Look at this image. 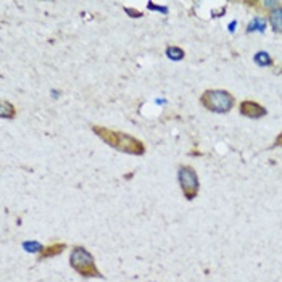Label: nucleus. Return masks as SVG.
Here are the masks:
<instances>
[{
	"instance_id": "12",
	"label": "nucleus",
	"mask_w": 282,
	"mask_h": 282,
	"mask_svg": "<svg viewBox=\"0 0 282 282\" xmlns=\"http://www.w3.org/2000/svg\"><path fill=\"white\" fill-rule=\"evenodd\" d=\"M63 250H65V244H55V245L49 247V249H45V250H44L42 258H49V256H55V255L62 253Z\"/></svg>"
},
{
	"instance_id": "9",
	"label": "nucleus",
	"mask_w": 282,
	"mask_h": 282,
	"mask_svg": "<svg viewBox=\"0 0 282 282\" xmlns=\"http://www.w3.org/2000/svg\"><path fill=\"white\" fill-rule=\"evenodd\" d=\"M266 19L261 18V17H255L253 19L250 21L249 28H247V33H253V31H260V33H265L266 31Z\"/></svg>"
},
{
	"instance_id": "1",
	"label": "nucleus",
	"mask_w": 282,
	"mask_h": 282,
	"mask_svg": "<svg viewBox=\"0 0 282 282\" xmlns=\"http://www.w3.org/2000/svg\"><path fill=\"white\" fill-rule=\"evenodd\" d=\"M92 131L105 144L119 150V152L129 153V155H144L145 153V145L140 142L139 139H135L134 135L121 133V131L103 128V126H94Z\"/></svg>"
},
{
	"instance_id": "17",
	"label": "nucleus",
	"mask_w": 282,
	"mask_h": 282,
	"mask_svg": "<svg viewBox=\"0 0 282 282\" xmlns=\"http://www.w3.org/2000/svg\"><path fill=\"white\" fill-rule=\"evenodd\" d=\"M281 74H282V66H281Z\"/></svg>"
},
{
	"instance_id": "13",
	"label": "nucleus",
	"mask_w": 282,
	"mask_h": 282,
	"mask_svg": "<svg viewBox=\"0 0 282 282\" xmlns=\"http://www.w3.org/2000/svg\"><path fill=\"white\" fill-rule=\"evenodd\" d=\"M147 7H149L150 10H157V12L163 13V15L168 13V8H166V7H160V5H155V3H152V2H149V3H147Z\"/></svg>"
},
{
	"instance_id": "16",
	"label": "nucleus",
	"mask_w": 282,
	"mask_h": 282,
	"mask_svg": "<svg viewBox=\"0 0 282 282\" xmlns=\"http://www.w3.org/2000/svg\"><path fill=\"white\" fill-rule=\"evenodd\" d=\"M235 24H237L235 21H232V23H231V26H229V31H231V33H234V29H235Z\"/></svg>"
},
{
	"instance_id": "7",
	"label": "nucleus",
	"mask_w": 282,
	"mask_h": 282,
	"mask_svg": "<svg viewBox=\"0 0 282 282\" xmlns=\"http://www.w3.org/2000/svg\"><path fill=\"white\" fill-rule=\"evenodd\" d=\"M21 247H23L24 251H28V253H40L42 255L44 250H45L44 245L37 240H24Z\"/></svg>"
},
{
	"instance_id": "15",
	"label": "nucleus",
	"mask_w": 282,
	"mask_h": 282,
	"mask_svg": "<svg viewBox=\"0 0 282 282\" xmlns=\"http://www.w3.org/2000/svg\"><path fill=\"white\" fill-rule=\"evenodd\" d=\"M273 147H282V133L276 137V142H274V145Z\"/></svg>"
},
{
	"instance_id": "10",
	"label": "nucleus",
	"mask_w": 282,
	"mask_h": 282,
	"mask_svg": "<svg viewBox=\"0 0 282 282\" xmlns=\"http://www.w3.org/2000/svg\"><path fill=\"white\" fill-rule=\"evenodd\" d=\"M255 63L258 65V66H271L273 65V58H271V55L268 52H265V50H260L258 53H255Z\"/></svg>"
},
{
	"instance_id": "2",
	"label": "nucleus",
	"mask_w": 282,
	"mask_h": 282,
	"mask_svg": "<svg viewBox=\"0 0 282 282\" xmlns=\"http://www.w3.org/2000/svg\"><path fill=\"white\" fill-rule=\"evenodd\" d=\"M200 103L213 113H228L234 107V95L228 90L210 89L201 94Z\"/></svg>"
},
{
	"instance_id": "5",
	"label": "nucleus",
	"mask_w": 282,
	"mask_h": 282,
	"mask_svg": "<svg viewBox=\"0 0 282 282\" xmlns=\"http://www.w3.org/2000/svg\"><path fill=\"white\" fill-rule=\"evenodd\" d=\"M240 115H244L247 118H251V119H258V118H263L266 116V108L261 107L260 103L253 102V100H245V102L240 103Z\"/></svg>"
},
{
	"instance_id": "6",
	"label": "nucleus",
	"mask_w": 282,
	"mask_h": 282,
	"mask_svg": "<svg viewBox=\"0 0 282 282\" xmlns=\"http://www.w3.org/2000/svg\"><path fill=\"white\" fill-rule=\"evenodd\" d=\"M268 23L274 33L278 34L282 33V5H279L278 8L271 10L268 13Z\"/></svg>"
},
{
	"instance_id": "4",
	"label": "nucleus",
	"mask_w": 282,
	"mask_h": 282,
	"mask_svg": "<svg viewBox=\"0 0 282 282\" xmlns=\"http://www.w3.org/2000/svg\"><path fill=\"white\" fill-rule=\"evenodd\" d=\"M178 182L181 185V190L184 192V197L187 200H192L197 197L200 182H199V176L195 173V169L192 166L182 165L178 171Z\"/></svg>"
},
{
	"instance_id": "14",
	"label": "nucleus",
	"mask_w": 282,
	"mask_h": 282,
	"mask_svg": "<svg viewBox=\"0 0 282 282\" xmlns=\"http://www.w3.org/2000/svg\"><path fill=\"white\" fill-rule=\"evenodd\" d=\"M124 12L129 15V17H133V18H140L142 17V13L137 12V10H134V8H124Z\"/></svg>"
},
{
	"instance_id": "11",
	"label": "nucleus",
	"mask_w": 282,
	"mask_h": 282,
	"mask_svg": "<svg viewBox=\"0 0 282 282\" xmlns=\"http://www.w3.org/2000/svg\"><path fill=\"white\" fill-rule=\"evenodd\" d=\"M0 115H2V118L10 119V118H15L17 110H15V107L10 102H7V100H2V103H0Z\"/></svg>"
},
{
	"instance_id": "3",
	"label": "nucleus",
	"mask_w": 282,
	"mask_h": 282,
	"mask_svg": "<svg viewBox=\"0 0 282 282\" xmlns=\"http://www.w3.org/2000/svg\"><path fill=\"white\" fill-rule=\"evenodd\" d=\"M69 265L74 271H78L84 278H102L100 271L95 266L94 256L84 247H74L69 255Z\"/></svg>"
},
{
	"instance_id": "8",
	"label": "nucleus",
	"mask_w": 282,
	"mask_h": 282,
	"mask_svg": "<svg viewBox=\"0 0 282 282\" xmlns=\"http://www.w3.org/2000/svg\"><path fill=\"white\" fill-rule=\"evenodd\" d=\"M165 53H166V57L171 60V62H179V60H182L185 57L184 50L181 47H176V45H169V47H166Z\"/></svg>"
}]
</instances>
